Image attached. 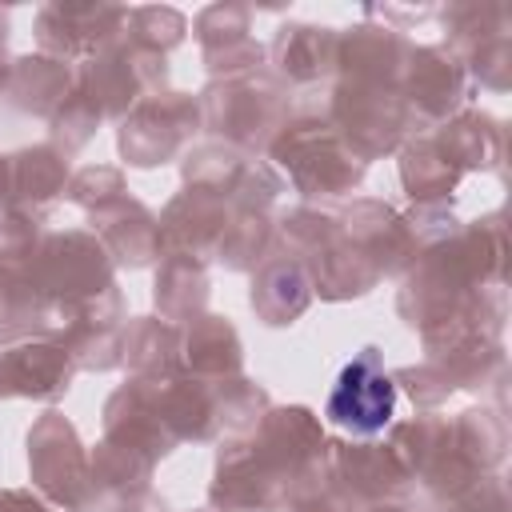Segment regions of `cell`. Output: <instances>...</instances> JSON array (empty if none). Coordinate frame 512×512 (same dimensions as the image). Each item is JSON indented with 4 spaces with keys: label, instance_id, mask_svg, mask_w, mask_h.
Here are the masks:
<instances>
[{
    "label": "cell",
    "instance_id": "1",
    "mask_svg": "<svg viewBox=\"0 0 512 512\" xmlns=\"http://www.w3.org/2000/svg\"><path fill=\"white\" fill-rule=\"evenodd\" d=\"M392 408H396V384L380 368V356L364 348L352 364H344L328 396V416L352 432H380L392 420Z\"/></svg>",
    "mask_w": 512,
    "mask_h": 512
}]
</instances>
